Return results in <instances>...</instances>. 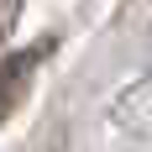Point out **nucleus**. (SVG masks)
Here are the masks:
<instances>
[{
  "mask_svg": "<svg viewBox=\"0 0 152 152\" xmlns=\"http://www.w3.org/2000/svg\"><path fill=\"white\" fill-rule=\"evenodd\" d=\"M110 121L121 126L126 137H152V74H147V79H137V84L115 100Z\"/></svg>",
  "mask_w": 152,
  "mask_h": 152,
  "instance_id": "1",
  "label": "nucleus"
},
{
  "mask_svg": "<svg viewBox=\"0 0 152 152\" xmlns=\"http://www.w3.org/2000/svg\"><path fill=\"white\" fill-rule=\"evenodd\" d=\"M47 47H37V53H16L5 68H0V121L11 115V105L21 100V89H26V74L37 68V58H42Z\"/></svg>",
  "mask_w": 152,
  "mask_h": 152,
  "instance_id": "2",
  "label": "nucleus"
}]
</instances>
